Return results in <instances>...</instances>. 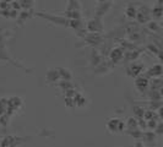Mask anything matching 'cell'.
<instances>
[{
  "label": "cell",
  "instance_id": "1",
  "mask_svg": "<svg viewBox=\"0 0 163 147\" xmlns=\"http://www.w3.org/2000/svg\"><path fill=\"white\" fill-rule=\"evenodd\" d=\"M37 15L44 20H48L49 22H52L53 25H58V26H65L69 27V18L64 17V16H57V15H52V14H43V12H37Z\"/></svg>",
  "mask_w": 163,
  "mask_h": 147
},
{
  "label": "cell",
  "instance_id": "2",
  "mask_svg": "<svg viewBox=\"0 0 163 147\" xmlns=\"http://www.w3.org/2000/svg\"><path fill=\"white\" fill-rule=\"evenodd\" d=\"M126 126V124L124 122H121L118 118H110L107 123V129L109 133L114 134V133H121L124 131V128Z\"/></svg>",
  "mask_w": 163,
  "mask_h": 147
},
{
  "label": "cell",
  "instance_id": "3",
  "mask_svg": "<svg viewBox=\"0 0 163 147\" xmlns=\"http://www.w3.org/2000/svg\"><path fill=\"white\" fill-rule=\"evenodd\" d=\"M86 29L88 32H92V33H101L103 31L102 18L101 17H93V18H91L87 22V25H86Z\"/></svg>",
  "mask_w": 163,
  "mask_h": 147
},
{
  "label": "cell",
  "instance_id": "4",
  "mask_svg": "<svg viewBox=\"0 0 163 147\" xmlns=\"http://www.w3.org/2000/svg\"><path fill=\"white\" fill-rule=\"evenodd\" d=\"M85 41L89 44V45H99L103 43V37L101 36V33H92V32H88L85 37Z\"/></svg>",
  "mask_w": 163,
  "mask_h": 147
},
{
  "label": "cell",
  "instance_id": "5",
  "mask_svg": "<svg viewBox=\"0 0 163 147\" xmlns=\"http://www.w3.org/2000/svg\"><path fill=\"white\" fill-rule=\"evenodd\" d=\"M142 70H144V65L141 63H131V64H129V66L126 69L128 75L133 76V77H137Z\"/></svg>",
  "mask_w": 163,
  "mask_h": 147
},
{
  "label": "cell",
  "instance_id": "6",
  "mask_svg": "<svg viewBox=\"0 0 163 147\" xmlns=\"http://www.w3.org/2000/svg\"><path fill=\"white\" fill-rule=\"evenodd\" d=\"M124 56H125V54L121 48H114L109 54V59L113 64H119L124 59Z\"/></svg>",
  "mask_w": 163,
  "mask_h": 147
},
{
  "label": "cell",
  "instance_id": "7",
  "mask_svg": "<svg viewBox=\"0 0 163 147\" xmlns=\"http://www.w3.org/2000/svg\"><path fill=\"white\" fill-rule=\"evenodd\" d=\"M110 6H112V4H110L109 1H103V2H101V4L96 7V17H101V18H102V17L109 11Z\"/></svg>",
  "mask_w": 163,
  "mask_h": 147
},
{
  "label": "cell",
  "instance_id": "8",
  "mask_svg": "<svg viewBox=\"0 0 163 147\" xmlns=\"http://www.w3.org/2000/svg\"><path fill=\"white\" fill-rule=\"evenodd\" d=\"M135 86L140 92H145L146 88L149 87V79H146L144 76H137L135 80Z\"/></svg>",
  "mask_w": 163,
  "mask_h": 147
},
{
  "label": "cell",
  "instance_id": "9",
  "mask_svg": "<svg viewBox=\"0 0 163 147\" xmlns=\"http://www.w3.org/2000/svg\"><path fill=\"white\" fill-rule=\"evenodd\" d=\"M46 79H47V81L50 82V83L58 82V80L60 79V75H59V72H58V69H50V70H48V71H47V75H46Z\"/></svg>",
  "mask_w": 163,
  "mask_h": 147
},
{
  "label": "cell",
  "instance_id": "10",
  "mask_svg": "<svg viewBox=\"0 0 163 147\" xmlns=\"http://www.w3.org/2000/svg\"><path fill=\"white\" fill-rule=\"evenodd\" d=\"M162 72H163V68H162V65H160V64L153 65V66L149 70L150 76H153V77H158V76H161Z\"/></svg>",
  "mask_w": 163,
  "mask_h": 147
},
{
  "label": "cell",
  "instance_id": "11",
  "mask_svg": "<svg viewBox=\"0 0 163 147\" xmlns=\"http://www.w3.org/2000/svg\"><path fill=\"white\" fill-rule=\"evenodd\" d=\"M58 72H59L62 80H65V81L71 80V71L70 70H68L65 68H58Z\"/></svg>",
  "mask_w": 163,
  "mask_h": 147
},
{
  "label": "cell",
  "instance_id": "12",
  "mask_svg": "<svg viewBox=\"0 0 163 147\" xmlns=\"http://www.w3.org/2000/svg\"><path fill=\"white\" fill-rule=\"evenodd\" d=\"M125 14H126V16H128L129 18H136V15H137V9H136V6H134L133 4H130V5L126 7Z\"/></svg>",
  "mask_w": 163,
  "mask_h": 147
},
{
  "label": "cell",
  "instance_id": "13",
  "mask_svg": "<svg viewBox=\"0 0 163 147\" xmlns=\"http://www.w3.org/2000/svg\"><path fill=\"white\" fill-rule=\"evenodd\" d=\"M7 108H9L7 99H6V98H1V99H0V117L6 114V112H7Z\"/></svg>",
  "mask_w": 163,
  "mask_h": 147
},
{
  "label": "cell",
  "instance_id": "14",
  "mask_svg": "<svg viewBox=\"0 0 163 147\" xmlns=\"http://www.w3.org/2000/svg\"><path fill=\"white\" fill-rule=\"evenodd\" d=\"M125 124H126L128 130H135V129L139 126L137 119H135V118H129V119H128V123H125Z\"/></svg>",
  "mask_w": 163,
  "mask_h": 147
},
{
  "label": "cell",
  "instance_id": "15",
  "mask_svg": "<svg viewBox=\"0 0 163 147\" xmlns=\"http://www.w3.org/2000/svg\"><path fill=\"white\" fill-rule=\"evenodd\" d=\"M58 85H59V87H60L64 92H66V91H69V90L74 88V87H73V85H71V82H70V81H65V80H62Z\"/></svg>",
  "mask_w": 163,
  "mask_h": 147
},
{
  "label": "cell",
  "instance_id": "16",
  "mask_svg": "<svg viewBox=\"0 0 163 147\" xmlns=\"http://www.w3.org/2000/svg\"><path fill=\"white\" fill-rule=\"evenodd\" d=\"M152 15L155 16V17H161L163 15V5H156L155 7H153V10H152Z\"/></svg>",
  "mask_w": 163,
  "mask_h": 147
},
{
  "label": "cell",
  "instance_id": "17",
  "mask_svg": "<svg viewBox=\"0 0 163 147\" xmlns=\"http://www.w3.org/2000/svg\"><path fill=\"white\" fill-rule=\"evenodd\" d=\"M65 106L66 107H75L76 104H75V101H74V98H71V97H65Z\"/></svg>",
  "mask_w": 163,
  "mask_h": 147
},
{
  "label": "cell",
  "instance_id": "18",
  "mask_svg": "<svg viewBox=\"0 0 163 147\" xmlns=\"http://www.w3.org/2000/svg\"><path fill=\"white\" fill-rule=\"evenodd\" d=\"M158 117H160L161 119H163V107H161V108L158 109Z\"/></svg>",
  "mask_w": 163,
  "mask_h": 147
},
{
  "label": "cell",
  "instance_id": "19",
  "mask_svg": "<svg viewBox=\"0 0 163 147\" xmlns=\"http://www.w3.org/2000/svg\"><path fill=\"white\" fill-rule=\"evenodd\" d=\"M157 55H158V58H160V59H161V60L163 61V50H160Z\"/></svg>",
  "mask_w": 163,
  "mask_h": 147
},
{
  "label": "cell",
  "instance_id": "20",
  "mask_svg": "<svg viewBox=\"0 0 163 147\" xmlns=\"http://www.w3.org/2000/svg\"><path fill=\"white\" fill-rule=\"evenodd\" d=\"M160 93H161V96L163 97V86L161 87V88H160Z\"/></svg>",
  "mask_w": 163,
  "mask_h": 147
},
{
  "label": "cell",
  "instance_id": "21",
  "mask_svg": "<svg viewBox=\"0 0 163 147\" xmlns=\"http://www.w3.org/2000/svg\"><path fill=\"white\" fill-rule=\"evenodd\" d=\"M162 28H163V23H162Z\"/></svg>",
  "mask_w": 163,
  "mask_h": 147
}]
</instances>
